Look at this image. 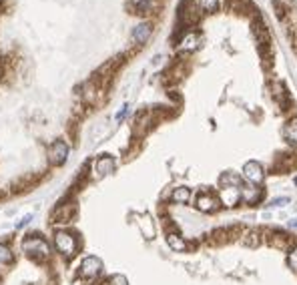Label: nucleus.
Here are the masks:
<instances>
[{
  "label": "nucleus",
  "mask_w": 297,
  "mask_h": 285,
  "mask_svg": "<svg viewBox=\"0 0 297 285\" xmlns=\"http://www.w3.org/2000/svg\"><path fill=\"white\" fill-rule=\"evenodd\" d=\"M243 175L249 183H255V185H261L263 179H265V173H263V167L257 163V161H249L243 165Z\"/></svg>",
  "instance_id": "nucleus-4"
},
{
  "label": "nucleus",
  "mask_w": 297,
  "mask_h": 285,
  "mask_svg": "<svg viewBox=\"0 0 297 285\" xmlns=\"http://www.w3.org/2000/svg\"><path fill=\"white\" fill-rule=\"evenodd\" d=\"M12 261V253L6 245H0V263H10Z\"/></svg>",
  "instance_id": "nucleus-18"
},
{
  "label": "nucleus",
  "mask_w": 297,
  "mask_h": 285,
  "mask_svg": "<svg viewBox=\"0 0 297 285\" xmlns=\"http://www.w3.org/2000/svg\"><path fill=\"white\" fill-rule=\"evenodd\" d=\"M149 8H151V0H139V4H137L139 14H147V12H149Z\"/></svg>",
  "instance_id": "nucleus-21"
},
{
  "label": "nucleus",
  "mask_w": 297,
  "mask_h": 285,
  "mask_svg": "<svg viewBox=\"0 0 297 285\" xmlns=\"http://www.w3.org/2000/svg\"><path fill=\"white\" fill-rule=\"evenodd\" d=\"M199 45H201V38H199V34H195V32L187 34V36L181 40V49H183V51H187V53L197 51V49H199Z\"/></svg>",
  "instance_id": "nucleus-10"
},
{
  "label": "nucleus",
  "mask_w": 297,
  "mask_h": 285,
  "mask_svg": "<svg viewBox=\"0 0 297 285\" xmlns=\"http://www.w3.org/2000/svg\"><path fill=\"white\" fill-rule=\"evenodd\" d=\"M167 243H169V247H171L173 251H179V253L187 249L185 239H183L181 235H177V233H169V235H167Z\"/></svg>",
  "instance_id": "nucleus-13"
},
{
  "label": "nucleus",
  "mask_w": 297,
  "mask_h": 285,
  "mask_svg": "<svg viewBox=\"0 0 297 285\" xmlns=\"http://www.w3.org/2000/svg\"><path fill=\"white\" fill-rule=\"evenodd\" d=\"M22 249L28 253V255H36V257H49L51 255V247L45 239L40 237H28L24 243H22Z\"/></svg>",
  "instance_id": "nucleus-2"
},
{
  "label": "nucleus",
  "mask_w": 297,
  "mask_h": 285,
  "mask_svg": "<svg viewBox=\"0 0 297 285\" xmlns=\"http://www.w3.org/2000/svg\"><path fill=\"white\" fill-rule=\"evenodd\" d=\"M221 187H235V189H241V179L233 173H225L221 177Z\"/></svg>",
  "instance_id": "nucleus-15"
},
{
  "label": "nucleus",
  "mask_w": 297,
  "mask_h": 285,
  "mask_svg": "<svg viewBox=\"0 0 297 285\" xmlns=\"http://www.w3.org/2000/svg\"><path fill=\"white\" fill-rule=\"evenodd\" d=\"M115 169V159L113 157H109V155H105V157H101L97 163H95V173L97 175H109V173H113Z\"/></svg>",
  "instance_id": "nucleus-8"
},
{
  "label": "nucleus",
  "mask_w": 297,
  "mask_h": 285,
  "mask_svg": "<svg viewBox=\"0 0 297 285\" xmlns=\"http://www.w3.org/2000/svg\"><path fill=\"white\" fill-rule=\"evenodd\" d=\"M197 2V6L201 8V10H205V12H215L217 8H219V0H195Z\"/></svg>",
  "instance_id": "nucleus-17"
},
{
  "label": "nucleus",
  "mask_w": 297,
  "mask_h": 285,
  "mask_svg": "<svg viewBox=\"0 0 297 285\" xmlns=\"http://www.w3.org/2000/svg\"><path fill=\"white\" fill-rule=\"evenodd\" d=\"M241 199H243V201H247L249 205H251V203H257V201L261 199V191H259V189H255V187L241 189Z\"/></svg>",
  "instance_id": "nucleus-14"
},
{
  "label": "nucleus",
  "mask_w": 297,
  "mask_h": 285,
  "mask_svg": "<svg viewBox=\"0 0 297 285\" xmlns=\"http://www.w3.org/2000/svg\"><path fill=\"white\" fill-rule=\"evenodd\" d=\"M291 199L289 197H281V199H273L271 203H269V207H281V205H287Z\"/></svg>",
  "instance_id": "nucleus-22"
},
{
  "label": "nucleus",
  "mask_w": 297,
  "mask_h": 285,
  "mask_svg": "<svg viewBox=\"0 0 297 285\" xmlns=\"http://www.w3.org/2000/svg\"><path fill=\"white\" fill-rule=\"evenodd\" d=\"M55 245H57L59 253L66 255V257H72L76 253V239L66 231H57L55 233Z\"/></svg>",
  "instance_id": "nucleus-1"
},
{
  "label": "nucleus",
  "mask_w": 297,
  "mask_h": 285,
  "mask_svg": "<svg viewBox=\"0 0 297 285\" xmlns=\"http://www.w3.org/2000/svg\"><path fill=\"white\" fill-rule=\"evenodd\" d=\"M217 199L211 195V193H203V195H199L197 197V209L199 211H203V213H213V211H217Z\"/></svg>",
  "instance_id": "nucleus-7"
},
{
  "label": "nucleus",
  "mask_w": 297,
  "mask_h": 285,
  "mask_svg": "<svg viewBox=\"0 0 297 285\" xmlns=\"http://www.w3.org/2000/svg\"><path fill=\"white\" fill-rule=\"evenodd\" d=\"M30 219H32V215H26V217H24V219H22V221H20V223L16 225V227H18V229H20V227H24V225H26V223H28Z\"/></svg>",
  "instance_id": "nucleus-23"
},
{
  "label": "nucleus",
  "mask_w": 297,
  "mask_h": 285,
  "mask_svg": "<svg viewBox=\"0 0 297 285\" xmlns=\"http://www.w3.org/2000/svg\"><path fill=\"white\" fill-rule=\"evenodd\" d=\"M105 285H129V281H126V277H124V275L117 273V275L109 277V281H107Z\"/></svg>",
  "instance_id": "nucleus-19"
},
{
  "label": "nucleus",
  "mask_w": 297,
  "mask_h": 285,
  "mask_svg": "<svg viewBox=\"0 0 297 285\" xmlns=\"http://www.w3.org/2000/svg\"><path fill=\"white\" fill-rule=\"evenodd\" d=\"M151 36V24H139L133 28V40L137 45H145Z\"/></svg>",
  "instance_id": "nucleus-9"
},
{
  "label": "nucleus",
  "mask_w": 297,
  "mask_h": 285,
  "mask_svg": "<svg viewBox=\"0 0 297 285\" xmlns=\"http://www.w3.org/2000/svg\"><path fill=\"white\" fill-rule=\"evenodd\" d=\"M189 199H191V189H187V187H177V189L171 193V201H173V203H179V205H185Z\"/></svg>",
  "instance_id": "nucleus-12"
},
{
  "label": "nucleus",
  "mask_w": 297,
  "mask_h": 285,
  "mask_svg": "<svg viewBox=\"0 0 297 285\" xmlns=\"http://www.w3.org/2000/svg\"><path fill=\"white\" fill-rule=\"evenodd\" d=\"M49 157H51V163L53 165H62L68 157V145L64 141H57L51 145V151H49Z\"/></svg>",
  "instance_id": "nucleus-5"
},
{
  "label": "nucleus",
  "mask_w": 297,
  "mask_h": 285,
  "mask_svg": "<svg viewBox=\"0 0 297 285\" xmlns=\"http://www.w3.org/2000/svg\"><path fill=\"white\" fill-rule=\"evenodd\" d=\"M126 111H129V107H122L119 113H117V120H120V118H122V116L126 114Z\"/></svg>",
  "instance_id": "nucleus-24"
},
{
  "label": "nucleus",
  "mask_w": 297,
  "mask_h": 285,
  "mask_svg": "<svg viewBox=\"0 0 297 285\" xmlns=\"http://www.w3.org/2000/svg\"><path fill=\"white\" fill-rule=\"evenodd\" d=\"M283 137H285V141H287L289 145L297 147V118H291V120L285 125V129H283Z\"/></svg>",
  "instance_id": "nucleus-11"
},
{
  "label": "nucleus",
  "mask_w": 297,
  "mask_h": 285,
  "mask_svg": "<svg viewBox=\"0 0 297 285\" xmlns=\"http://www.w3.org/2000/svg\"><path fill=\"white\" fill-rule=\"evenodd\" d=\"M287 263H289L291 269H295L297 271V247H293V249L289 251V255H287Z\"/></svg>",
  "instance_id": "nucleus-20"
},
{
  "label": "nucleus",
  "mask_w": 297,
  "mask_h": 285,
  "mask_svg": "<svg viewBox=\"0 0 297 285\" xmlns=\"http://www.w3.org/2000/svg\"><path fill=\"white\" fill-rule=\"evenodd\" d=\"M219 199L223 205L227 207H235L241 199V189H235V187H223L221 193H219Z\"/></svg>",
  "instance_id": "nucleus-6"
},
{
  "label": "nucleus",
  "mask_w": 297,
  "mask_h": 285,
  "mask_svg": "<svg viewBox=\"0 0 297 285\" xmlns=\"http://www.w3.org/2000/svg\"><path fill=\"white\" fill-rule=\"evenodd\" d=\"M141 231L145 233V237L147 239H153L155 237V227H153V223H151V219H149V215H145V217H141Z\"/></svg>",
  "instance_id": "nucleus-16"
},
{
  "label": "nucleus",
  "mask_w": 297,
  "mask_h": 285,
  "mask_svg": "<svg viewBox=\"0 0 297 285\" xmlns=\"http://www.w3.org/2000/svg\"><path fill=\"white\" fill-rule=\"evenodd\" d=\"M289 227L297 229V217H295V219H291V221H289Z\"/></svg>",
  "instance_id": "nucleus-25"
},
{
  "label": "nucleus",
  "mask_w": 297,
  "mask_h": 285,
  "mask_svg": "<svg viewBox=\"0 0 297 285\" xmlns=\"http://www.w3.org/2000/svg\"><path fill=\"white\" fill-rule=\"evenodd\" d=\"M101 271H103V261H101L99 257L89 255V257L82 259V263H80V275H82V277L93 279V277H97Z\"/></svg>",
  "instance_id": "nucleus-3"
}]
</instances>
